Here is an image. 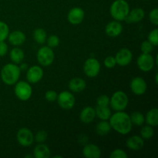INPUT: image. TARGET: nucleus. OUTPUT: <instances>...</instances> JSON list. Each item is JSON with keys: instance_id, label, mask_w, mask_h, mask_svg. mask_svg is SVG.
Returning <instances> with one entry per match:
<instances>
[{"instance_id": "obj_1", "label": "nucleus", "mask_w": 158, "mask_h": 158, "mask_svg": "<svg viewBox=\"0 0 158 158\" xmlns=\"http://www.w3.org/2000/svg\"><path fill=\"white\" fill-rule=\"evenodd\" d=\"M109 120L111 128L119 134L126 135L132 130L133 124L130 115L123 111H117L113 115L111 114Z\"/></svg>"}, {"instance_id": "obj_2", "label": "nucleus", "mask_w": 158, "mask_h": 158, "mask_svg": "<svg viewBox=\"0 0 158 158\" xmlns=\"http://www.w3.org/2000/svg\"><path fill=\"white\" fill-rule=\"evenodd\" d=\"M21 74L19 66L15 63H7L1 69L0 76L5 84L12 86L18 82Z\"/></svg>"}, {"instance_id": "obj_3", "label": "nucleus", "mask_w": 158, "mask_h": 158, "mask_svg": "<svg viewBox=\"0 0 158 158\" xmlns=\"http://www.w3.org/2000/svg\"><path fill=\"white\" fill-rule=\"evenodd\" d=\"M130 6L126 0H115L111 4L110 12L114 20L123 21L130 12Z\"/></svg>"}, {"instance_id": "obj_4", "label": "nucleus", "mask_w": 158, "mask_h": 158, "mask_svg": "<svg viewBox=\"0 0 158 158\" xmlns=\"http://www.w3.org/2000/svg\"><path fill=\"white\" fill-rule=\"evenodd\" d=\"M129 99L123 91H116L110 99V105L115 111H123L128 106Z\"/></svg>"}, {"instance_id": "obj_5", "label": "nucleus", "mask_w": 158, "mask_h": 158, "mask_svg": "<svg viewBox=\"0 0 158 158\" xmlns=\"http://www.w3.org/2000/svg\"><path fill=\"white\" fill-rule=\"evenodd\" d=\"M55 54L52 48L48 46H43L37 52V60L43 66H49L53 63Z\"/></svg>"}, {"instance_id": "obj_6", "label": "nucleus", "mask_w": 158, "mask_h": 158, "mask_svg": "<svg viewBox=\"0 0 158 158\" xmlns=\"http://www.w3.org/2000/svg\"><path fill=\"white\" fill-rule=\"evenodd\" d=\"M14 92L19 100L22 101H26L30 99L32 94V89L29 83L26 81H20L15 83Z\"/></svg>"}, {"instance_id": "obj_7", "label": "nucleus", "mask_w": 158, "mask_h": 158, "mask_svg": "<svg viewBox=\"0 0 158 158\" xmlns=\"http://www.w3.org/2000/svg\"><path fill=\"white\" fill-rule=\"evenodd\" d=\"M83 71L86 76L90 78H94L98 76L100 71V63L98 60L94 57L87 59L83 65Z\"/></svg>"}, {"instance_id": "obj_8", "label": "nucleus", "mask_w": 158, "mask_h": 158, "mask_svg": "<svg viewBox=\"0 0 158 158\" xmlns=\"http://www.w3.org/2000/svg\"><path fill=\"white\" fill-rule=\"evenodd\" d=\"M58 104L62 109L70 110L75 105V97L73 94L69 91H63L58 94L56 99Z\"/></svg>"}, {"instance_id": "obj_9", "label": "nucleus", "mask_w": 158, "mask_h": 158, "mask_svg": "<svg viewBox=\"0 0 158 158\" xmlns=\"http://www.w3.org/2000/svg\"><path fill=\"white\" fill-rule=\"evenodd\" d=\"M16 139L21 146L29 147L33 143L34 135L32 131L26 127L20 128L16 134Z\"/></svg>"}, {"instance_id": "obj_10", "label": "nucleus", "mask_w": 158, "mask_h": 158, "mask_svg": "<svg viewBox=\"0 0 158 158\" xmlns=\"http://www.w3.org/2000/svg\"><path fill=\"white\" fill-rule=\"evenodd\" d=\"M153 56L150 53H142L137 58V66L143 72H149L154 68L155 64Z\"/></svg>"}, {"instance_id": "obj_11", "label": "nucleus", "mask_w": 158, "mask_h": 158, "mask_svg": "<svg viewBox=\"0 0 158 158\" xmlns=\"http://www.w3.org/2000/svg\"><path fill=\"white\" fill-rule=\"evenodd\" d=\"M130 87H131V91L135 95L140 96L146 93L147 89H148V84L144 79L140 77H137L132 79L131 84H130Z\"/></svg>"}, {"instance_id": "obj_12", "label": "nucleus", "mask_w": 158, "mask_h": 158, "mask_svg": "<svg viewBox=\"0 0 158 158\" xmlns=\"http://www.w3.org/2000/svg\"><path fill=\"white\" fill-rule=\"evenodd\" d=\"M85 17V12L82 8L74 7L68 12L67 19L69 23L72 25H79L83 21Z\"/></svg>"}, {"instance_id": "obj_13", "label": "nucleus", "mask_w": 158, "mask_h": 158, "mask_svg": "<svg viewBox=\"0 0 158 158\" xmlns=\"http://www.w3.org/2000/svg\"><path fill=\"white\" fill-rule=\"evenodd\" d=\"M117 64L120 66H126L131 63L133 60V54L130 49L123 48L119 50L115 56Z\"/></svg>"}, {"instance_id": "obj_14", "label": "nucleus", "mask_w": 158, "mask_h": 158, "mask_svg": "<svg viewBox=\"0 0 158 158\" xmlns=\"http://www.w3.org/2000/svg\"><path fill=\"white\" fill-rule=\"evenodd\" d=\"M43 77V70L40 66H32L27 69L26 79L29 83H39Z\"/></svg>"}, {"instance_id": "obj_15", "label": "nucleus", "mask_w": 158, "mask_h": 158, "mask_svg": "<svg viewBox=\"0 0 158 158\" xmlns=\"http://www.w3.org/2000/svg\"><path fill=\"white\" fill-rule=\"evenodd\" d=\"M145 16V12L142 8H134L132 10H130L127 16L124 19L126 23H137L143 19Z\"/></svg>"}, {"instance_id": "obj_16", "label": "nucleus", "mask_w": 158, "mask_h": 158, "mask_svg": "<svg viewBox=\"0 0 158 158\" xmlns=\"http://www.w3.org/2000/svg\"><path fill=\"white\" fill-rule=\"evenodd\" d=\"M123 32V26L119 21L114 20L108 23L105 28V32L110 37H117Z\"/></svg>"}, {"instance_id": "obj_17", "label": "nucleus", "mask_w": 158, "mask_h": 158, "mask_svg": "<svg viewBox=\"0 0 158 158\" xmlns=\"http://www.w3.org/2000/svg\"><path fill=\"white\" fill-rule=\"evenodd\" d=\"M8 40L11 45L14 46H19L23 45L26 42V37L24 32L19 30H15L9 32L8 35Z\"/></svg>"}, {"instance_id": "obj_18", "label": "nucleus", "mask_w": 158, "mask_h": 158, "mask_svg": "<svg viewBox=\"0 0 158 158\" xmlns=\"http://www.w3.org/2000/svg\"><path fill=\"white\" fill-rule=\"evenodd\" d=\"M83 154L86 158H100L101 156V151L96 144L89 143L85 145L83 148Z\"/></svg>"}, {"instance_id": "obj_19", "label": "nucleus", "mask_w": 158, "mask_h": 158, "mask_svg": "<svg viewBox=\"0 0 158 158\" xmlns=\"http://www.w3.org/2000/svg\"><path fill=\"white\" fill-rule=\"evenodd\" d=\"M126 145L129 149L133 151H139L143 148L144 145V140L140 136L134 135L127 140Z\"/></svg>"}, {"instance_id": "obj_20", "label": "nucleus", "mask_w": 158, "mask_h": 158, "mask_svg": "<svg viewBox=\"0 0 158 158\" xmlns=\"http://www.w3.org/2000/svg\"><path fill=\"white\" fill-rule=\"evenodd\" d=\"M96 117L95 109L92 106H86L81 110L80 114V118L83 123H90L94 121Z\"/></svg>"}, {"instance_id": "obj_21", "label": "nucleus", "mask_w": 158, "mask_h": 158, "mask_svg": "<svg viewBox=\"0 0 158 158\" xmlns=\"http://www.w3.org/2000/svg\"><path fill=\"white\" fill-rule=\"evenodd\" d=\"M86 83L83 79L80 77L73 78L69 83V89L72 92L80 93L86 89Z\"/></svg>"}, {"instance_id": "obj_22", "label": "nucleus", "mask_w": 158, "mask_h": 158, "mask_svg": "<svg viewBox=\"0 0 158 158\" xmlns=\"http://www.w3.org/2000/svg\"><path fill=\"white\" fill-rule=\"evenodd\" d=\"M33 157L35 158H49L50 157V150L43 143L37 145L33 150Z\"/></svg>"}, {"instance_id": "obj_23", "label": "nucleus", "mask_w": 158, "mask_h": 158, "mask_svg": "<svg viewBox=\"0 0 158 158\" xmlns=\"http://www.w3.org/2000/svg\"><path fill=\"white\" fill-rule=\"evenodd\" d=\"M9 57H10L11 60L13 62V63H15V64H19L24 60L25 54L23 49L19 47H15L11 49Z\"/></svg>"}, {"instance_id": "obj_24", "label": "nucleus", "mask_w": 158, "mask_h": 158, "mask_svg": "<svg viewBox=\"0 0 158 158\" xmlns=\"http://www.w3.org/2000/svg\"><path fill=\"white\" fill-rule=\"evenodd\" d=\"M145 122L151 127H157L158 125V110L157 108L151 109L147 114Z\"/></svg>"}, {"instance_id": "obj_25", "label": "nucleus", "mask_w": 158, "mask_h": 158, "mask_svg": "<svg viewBox=\"0 0 158 158\" xmlns=\"http://www.w3.org/2000/svg\"><path fill=\"white\" fill-rule=\"evenodd\" d=\"M111 126L107 120H101L96 126L97 134L100 136H105L109 134L111 131Z\"/></svg>"}, {"instance_id": "obj_26", "label": "nucleus", "mask_w": 158, "mask_h": 158, "mask_svg": "<svg viewBox=\"0 0 158 158\" xmlns=\"http://www.w3.org/2000/svg\"><path fill=\"white\" fill-rule=\"evenodd\" d=\"M95 111L96 116H97L101 120H108L111 116V110L109 106H97Z\"/></svg>"}, {"instance_id": "obj_27", "label": "nucleus", "mask_w": 158, "mask_h": 158, "mask_svg": "<svg viewBox=\"0 0 158 158\" xmlns=\"http://www.w3.org/2000/svg\"><path fill=\"white\" fill-rule=\"evenodd\" d=\"M33 39L38 44H43L47 39L46 32L42 28H37L33 32Z\"/></svg>"}, {"instance_id": "obj_28", "label": "nucleus", "mask_w": 158, "mask_h": 158, "mask_svg": "<svg viewBox=\"0 0 158 158\" xmlns=\"http://www.w3.org/2000/svg\"><path fill=\"white\" fill-rule=\"evenodd\" d=\"M131 123L136 126H142L145 122V117L140 112H134L130 115Z\"/></svg>"}, {"instance_id": "obj_29", "label": "nucleus", "mask_w": 158, "mask_h": 158, "mask_svg": "<svg viewBox=\"0 0 158 158\" xmlns=\"http://www.w3.org/2000/svg\"><path fill=\"white\" fill-rule=\"evenodd\" d=\"M154 131L153 129V127L150 126V125L143 126L140 130V137L143 140H149L154 136Z\"/></svg>"}, {"instance_id": "obj_30", "label": "nucleus", "mask_w": 158, "mask_h": 158, "mask_svg": "<svg viewBox=\"0 0 158 158\" xmlns=\"http://www.w3.org/2000/svg\"><path fill=\"white\" fill-rule=\"evenodd\" d=\"M9 34V26L6 23L0 21V42L5 41Z\"/></svg>"}, {"instance_id": "obj_31", "label": "nucleus", "mask_w": 158, "mask_h": 158, "mask_svg": "<svg viewBox=\"0 0 158 158\" xmlns=\"http://www.w3.org/2000/svg\"><path fill=\"white\" fill-rule=\"evenodd\" d=\"M47 42V45L49 47L54 49V48L57 47V46L60 45V40L57 35H51L46 39V41Z\"/></svg>"}, {"instance_id": "obj_32", "label": "nucleus", "mask_w": 158, "mask_h": 158, "mask_svg": "<svg viewBox=\"0 0 158 158\" xmlns=\"http://www.w3.org/2000/svg\"><path fill=\"white\" fill-rule=\"evenodd\" d=\"M148 41L154 46H157L158 45V29H154L148 34Z\"/></svg>"}, {"instance_id": "obj_33", "label": "nucleus", "mask_w": 158, "mask_h": 158, "mask_svg": "<svg viewBox=\"0 0 158 158\" xmlns=\"http://www.w3.org/2000/svg\"><path fill=\"white\" fill-rule=\"evenodd\" d=\"M47 132H46V131L42 130V131H39L38 132L35 134V137H34V140H35L37 143H41L46 141V139H47Z\"/></svg>"}, {"instance_id": "obj_34", "label": "nucleus", "mask_w": 158, "mask_h": 158, "mask_svg": "<svg viewBox=\"0 0 158 158\" xmlns=\"http://www.w3.org/2000/svg\"><path fill=\"white\" fill-rule=\"evenodd\" d=\"M154 49V46L148 40L143 41L140 45V50L142 53H151Z\"/></svg>"}, {"instance_id": "obj_35", "label": "nucleus", "mask_w": 158, "mask_h": 158, "mask_svg": "<svg viewBox=\"0 0 158 158\" xmlns=\"http://www.w3.org/2000/svg\"><path fill=\"white\" fill-rule=\"evenodd\" d=\"M110 98L106 95H101L97 97V106H109Z\"/></svg>"}, {"instance_id": "obj_36", "label": "nucleus", "mask_w": 158, "mask_h": 158, "mask_svg": "<svg viewBox=\"0 0 158 158\" xmlns=\"http://www.w3.org/2000/svg\"><path fill=\"white\" fill-rule=\"evenodd\" d=\"M110 158H127V154L123 150L121 149H116L111 152Z\"/></svg>"}, {"instance_id": "obj_37", "label": "nucleus", "mask_w": 158, "mask_h": 158, "mask_svg": "<svg viewBox=\"0 0 158 158\" xmlns=\"http://www.w3.org/2000/svg\"><path fill=\"white\" fill-rule=\"evenodd\" d=\"M103 63H104V66H106V68H108V69H112V68L115 67V66L117 65L115 57L112 56L106 57Z\"/></svg>"}, {"instance_id": "obj_38", "label": "nucleus", "mask_w": 158, "mask_h": 158, "mask_svg": "<svg viewBox=\"0 0 158 158\" xmlns=\"http://www.w3.org/2000/svg\"><path fill=\"white\" fill-rule=\"evenodd\" d=\"M149 19L152 23V24L157 26L158 25V9H152L149 13Z\"/></svg>"}, {"instance_id": "obj_39", "label": "nucleus", "mask_w": 158, "mask_h": 158, "mask_svg": "<svg viewBox=\"0 0 158 158\" xmlns=\"http://www.w3.org/2000/svg\"><path fill=\"white\" fill-rule=\"evenodd\" d=\"M57 93L54 90H48L45 94V99L49 102L56 101L57 99Z\"/></svg>"}, {"instance_id": "obj_40", "label": "nucleus", "mask_w": 158, "mask_h": 158, "mask_svg": "<svg viewBox=\"0 0 158 158\" xmlns=\"http://www.w3.org/2000/svg\"><path fill=\"white\" fill-rule=\"evenodd\" d=\"M9 47L4 41L0 42V57H2L7 54Z\"/></svg>"}, {"instance_id": "obj_41", "label": "nucleus", "mask_w": 158, "mask_h": 158, "mask_svg": "<svg viewBox=\"0 0 158 158\" xmlns=\"http://www.w3.org/2000/svg\"><path fill=\"white\" fill-rule=\"evenodd\" d=\"M19 69L20 70H26V69H28V65L26 64V63H21V65L19 66Z\"/></svg>"}, {"instance_id": "obj_42", "label": "nucleus", "mask_w": 158, "mask_h": 158, "mask_svg": "<svg viewBox=\"0 0 158 158\" xmlns=\"http://www.w3.org/2000/svg\"><path fill=\"white\" fill-rule=\"evenodd\" d=\"M155 83H157V73H156L155 76Z\"/></svg>"}, {"instance_id": "obj_43", "label": "nucleus", "mask_w": 158, "mask_h": 158, "mask_svg": "<svg viewBox=\"0 0 158 158\" xmlns=\"http://www.w3.org/2000/svg\"><path fill=\"white\" fill-rule=\"evenodd\" d=\"M25 157H26V158H28V157L32 158V157H33V156H32V155H26V156H25Z\"/></svg>"}, {"instance_id": "obj_44", "label": "nucleus", "mask_w": 158, "mask_h": 158, "mask_svg": "<svg viewBox=\"0 0 158 158\" xmlns=\"http://www.w3.org/2000/svg\"><path fill=\"white\" fill-rule=\"evenodd\" d=\"M62 157V156H54V157Z\"/></svg>"}, {"instance_id": "obj_45", "label": "nucleus", "mask_w": 158, "mask_h": 158, "mask_svg": "<svg viewBox=\"0 0 158 158\" xmlns=\"http://www.w3.org/2000/svg\"><path fill=\"white\" fill-rule=\"evenodd\" d=\"M143 1H151V0H143Z\"/></svg>"}]
</instances>
